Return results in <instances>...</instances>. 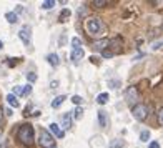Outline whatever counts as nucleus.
Instances as JSON below:
<instances>
[{"instance_id": "obj_1", "label": "nucleus", "mask_w": 163, "mask_h": 148, "mask_svg": "<svg viewBox=\"0 0 163 148\" xmlns=\"http://www.w3.org/2000/svg\"><path fill=\"white\" fill-rule=\"evenodd\" d=\"M17 138L18 142L22 143V145L25 146H32L34 145V126L30 125V123H23V125H20V128L17 131Z\"/></svg>"}, {"instance_id": "obj_2", "label": "nucleus", "mask_w": 163, "mask_h": 148, "mask_svg": "<svg viewBox=\"0 0 163 148\" xmlns=\"http://www.w3.org/2000/svg\"><path fill=\"white\" fill-rule=\"evenodd\" d=\"M85 28H87V32L90 34L92 37H98L101 32H103V22H101V18L98 17H88L85 20Z\"/></svg>"}, {"instance_id": "obj_3", "label": "nucleus", "mask_w": 163, "mask_h": 148, "mask_svg": "<svg viewBox=\"0 0 163 148\" xmlns=\"http://www.w3.org/2000/svg\"><path fill=\"white\" fill-rule=\"evenodd\" d=\"M107 47L108 48H105V50L101 52V57H103V58H112V57H115L117 53H120L121 52V40H120V37H115V38L108 40Z\"/></svg>"}, {"instance_id": "obj_4", "label": "nucleus", "mask_w": 163, "mask_h": 148, "mask_svg": "<svg viewBox=\"0 0 163 148\" xmlns=\"http://www.w3.org/2000/svg\"><path fill=\"white\" fill-rule=\"evenodd\" d=\"M150 112H152V106L150 105H146V103H137V105H133V108H132V115H133V118L138 122H143L148 118V115Z\"/></svg>"}, {"instance_id": "obj_5", "label": "nucleus", "mask_w": 163, "mask_h": 148, "mask_svg": "<svg viewBox=\"0 0 163 148\" xmlns=\"http://www.w3.org/2000/svg\"><path fill=\"white\" fill-rule=\"evenodd\" d=\"M38 143H40V146H42V148H55V138H54V135H52L48 130H45V128L40 130Z\"/></svg>"}, {"instance_id": "obj_6", "label": "nucleus", "mask_w": 163, "mask_h": 148, "mask_svg": "<svg viewBox=\"0 0 163 148\" xmlns=\"http://www.w3.org/2000/svg\"><path fill=\"white\" fill-rule=\"evenodd\" d=\"M125 98H127V102L128 103H135L137 105V102H138V98H140V93H138V90L137 87H128L127 90H125Z\"/></svg>"}, {"instance_id": "obj_7", "label": "nucleus", "mask_w": 163, "mask_h": 148, "mask_svg": "<svg viewBox=\"0 0 163 148\" xmlns=\"http://www.w3.org/2000/svg\"><path fill=\"white\" fill-rule=\"evenodd\" d=\"M83 48H73L72 50V53H70V58H72V62L73 63H78V62L83 58Z\"/></svg>"}, {"instance_id": "obj_8", "label": "nucleus", "mask_w": 163, "mask_h": 148, "mask_svg": "<svg viewBox=\"0 0 163 148\" xmlns=\"http://www.w3.org/2000/svg\"><path fill=\"white\" fill-rule=\"evenodd\" d=\"M48 131H50V133L52 135H54V137H57V138H63V130L62 128H60V125H58V123H52V125H50V130H48Z\"/></svg>"}, {"instance_id": "obj_9", "label": "nucleus", "mask_w": 163, "mask_h": 148, "mask_svg": "<svg viewBox=\"0 0 163 148\" xmlns=\"http://www.w3.org/2000/svg\"><path fill=\"white\" fill-rule=\"evenodd\" d=\"M18 37L22 38L23 43L28 45V43H30V28H28V27H23L22 30L18 32Z\"/></svg>"}, {"instance_id": "obj_10", "label": "nucleus", "mask_w": 163, "mask_h": 148, "mask_svg": "<svg viewBox=\"0 0 163 148\" xmlns=\"http://www.w3.org/2000/svg\"><path fill=\"white\" fill-rule=\"evenodd\" d=\"M107 45H108V38H101V40H98V42L93 43V50H97V52H103Z\"/></svg>"}, {"instance_id": "obj_11", "label": "nucleus", "mask_w": 163, "mask_h": 148, "mask_svg": "<svg viewBox=\"0 0 163 148\" xmlns=\"http://www.w3.org/2000/svg\"><path fill=\"white\" fill-rule=\"evenodd\" d=\"M70 14H72L70 9H63L62 12H60V15H58V22L60 23H65L68 18H70Z\"/></svg>"}, {"instance_id": "obj_12", "label": "nucleus", "mask_w": 163, "mask_h": 148, "mask_svg": "<svg viewBox=\"0 0 163 148\" xmlns=\"http://www.w3.org/2000/svg\"><path fill=\"white\" fill-rule=\"evenodd\" d=\"M65 100H67V97H65V95H58V97H55V100L52 102V108H58V106H62Z\"/></svg>"}, {"instance_id": "obj_13", "label": "nucleus", "mask_w": 163, "mask_h": 148, "mask_svg": "<svg viewBox=\"0 0 163 148\" xmlns=\"http://www.w3.org/2000/svg\"><path fill=\"white\" fill-rule=\"evenodd\" d=\"M98 123H100L101 128L107 126V112H103V110H100V112H98Z\"/></svg>"}, {"instance_id": "obj_14", "label": "nucleus", "mask_w": 163, "mask_h": 148, "mask_svg": "<svg viewBox=\"0 0 163 148\" xmlns=\"http://www.w3.org/2000/svg\"><path fill=\"white\" fill-rule=\"evenodd\" d=\"M108 146L110 148H123L125 146V142H123V140H120V138H115V140H112V142H110Z\"/></svg>"}, {"instance_id": "obj_15", "label": "nucleus", "mask_w": 163, "mask_h": 148, "mask_svg": "<svg viewBox=\"0 0 163 148\" xmlns=\"http://www.w3.org/2000/svg\"><path fill=\"white\" fill-rule=\"evenodd\" d=\"M108 3H110L108 0H93L92 5L95 7V9H105V7L108 5Z\"/></svg>"}, {"instance_id": "obj_16", "label": "nucleus", "mask_w": 163, "mask_h": 148, "mask_svg": "<svg viewBox=\"0 0 163 148\" xmlns=\"http://www.w3.org/2000/svg\"><path fill=\"white\" fill-rule=\"evenodd\" d=\"M47 60H48V63H50L52 67H58V63H60V62H58V57H57L55 53H50V55L47 57Z\"/></svg>"}, {"instance_id": "obj_17", "label": "nucleus", "mask_w": 163, "mask_h": 148, "mask_svg": "<svg viewBox=\"0 0 163 148\" xmlns=\"http://www.w3.org/2000/svg\"><path fill=\"white\" fill-rule=\"evenodd\" d=\"M7 102H9L10 106H15V108L18 106V100H17V97H15L14 93H9V95H7Z\"/></svg>"}, {"instance_id": "obj_18", "label": "nucleus", "mask_w": 163, "mask_h": 148, "mask_svg": "<svg viewBox=\"0 0 163 148\" xmlns=\"http://www.w3.org/2000/svg\"><path fill=\"white\" fill-rule=\"evenodd\" d=\"M5 18L9 20V23L18 22V17H17V14H15V12H7V14H5Z\"/></svg>"}, {"instance_id": "obj_19", "label": "nucleus", "mask_w": 163, "mask_h": 148, "mask_svg": "<svg viewBox=\"0 0 163 148\" xmlns=\"http://www.w3.org/2000/svg\"><path fill=\"white\" fill-rule=\"evenodd\" d=\"M108 93H100L98 97H97V103H100V105H105L108 102Z\"/></svg>"}, {"instance_id": "obj_20", "label": "nucleus", "mask_w": 163, "mask_h": 148, "mask_svg": "<svg viewBox=\"0 0 163 148\" xmlns=\"http://www.w3.org/2000/svg\"><path fill=\"white\" fill-rule=\"evenodd\" d=\"M52 7H55V0H43L42 2V9L43 10H50Z\"/></svg>"}, {"instance_id": "obj_21", "label": "nucleus", "mask_w": 163, "mask_h": 148, "mask_svg": "<svg viewBox=\"0 0 163 148\" xmlns=\"http://www.w3.org/2000/svg\"><path fill=\"white\" fill-rule=\"evenodd\" d=\"M82 115H83V108H82V106H77L75 112H73V118H75V120H80Z\"/></svg>"}, {"instance_id": "obj_22", "label": "nucleus", "mask_w": 163, "mask_h": 148, "mask_svg": "<svg viewBox=\"0 0 163 148\" xmlns=\"http://www.w3.org/2000/svg\"><path fill=\"white\" fill-rule=\"evenodd\" d=\"M73 48H82V40L78 37H75V38H72V50Z\"/></svg>"}, {"instance_id": "obj_23", "label": "nucleus", "mask_w": 163, "mask_h": 148, "mask_svg": "<svg viewBox=\"0 0 163 148\" xmlns=\"http://www.w3.org/2000/svg\"><path fill=\"white\" fill-rule=\"evenodd\" d=\"M148 138H150V131L148 130H143L140 133V140H141V142H148Z\"/></svg>"}, {"instance_id": "obj_24", "label": "nucleus", "mask_w": 163, "mask_h": 148, "mask_svg": "<svg viewBox=\"0 0 163 148\" xmlns=\"http://www.w3.org/2000/svg\"><path fill=\"white\" fill-rule=\"evenodd\" d=\"M157 118H158V125H160V126H163V106H161L160 110H158Z\"/></svg>"}, {"instance_id": "obj_25", "label": "nucleus", "mask_w": 163, "mask_h": 148, "mask_svg": "<svg viewBox=\"0 0 163 148\" xmlns=\"http://www.w3.org/2000/svg\"><path fill=\"white\" fill-rule=\"evenodd\" d=\"M27 80L30 82V83H34V82H37V75L35 73H27Z\"/></svg>"}, {"instance_id": "obj_26", "label": "nucleus", "mask_w": 163, "mask_h": 148, "mask_svg": "<svg viewBox=\"0 0 163 148\" xmlns=\"http://www.w3.org/2000/svg\"><path fill=\"white\" fill-rule=\"evenodd\" d=\"M63 125H65V128H68V126H70V117H68V115H63Z\"/></svg>"}, {"instance_id": "obj_27", "label": "nucleus", "mask_w": 163, "mask_h": 148, "mask_svg": "<svg viewBox=\"0 0 163 148\" xmlns=\"http://www.w3.org/2000/svg\"><path fill=\"white\" fill-rule=\"evenodd\" d=\"M72 102H73L75 105H80V103H82V97H80V95H73V97H72Z\"/></svg>"}, {"instance_id": "obj_28", "label": "nucleus", "mask_w": 163, "mask_h": 148, "mask_svg": "<svg viewBox=\"0 0 163 148\" xmlns=\"http://www.w3.org/2000/svg\"><path fill=\"white\" fill-rule=\"evenodd\" d=\"M32 93V85H27V87H23V97L30 95Z\"/></svg>"}, {"instance_id": "obj_29", "label": "nucleus", "mask_w": 163, "mask_h": 148, "mask_svg": "<svg viewBox=\"0 0 163 148\" xmlns=\"http://www.w3.org/2000/svg\"><path fill=\"white\" fill-rule=\"evenodd\" d=\"M77 14H78V17H82V15H85V14H87V7H85V5H82L80 9H78V12H77Z\"/></svg>"}, {"instance_id": "obj_30", "label": "nucleus", "mask_w": 163, "mask_h": 148, "mask_svg": "<svg viewBox=\"0 0 163 148\" xmlns=\"http://www.w3.org/2000/svg\"><path fill=\"white\" fill-rule=\"evenodd\" d=\"M14 95H23V88L22 87H15L14 88Z\"/></svg>"}, {"instance_id": "obj_31", "label": "nucleus", "mask_w": 163, "mask_h": 148, "mask_svg": "<svg viewBox=\"0 0 163 148\" xmlns=\"http://www.w3.org/2000/svg\"><path fill=\"white\" fill-rule=\"evenodd\" d=\"M148 148H160V143H158V142H152L148 145Z\"/></svg>"}, {"instance_id": "obj_32", "label": "nucleus", "mask_w": 163, "mask_h": 148, "mask_svg": "<svg viewBox=\"0 0 163 148\" xmlns=\"http://www.w3.org/2000/svg\"><path fill=\"white\" fill-rule=\"evenodd\" d=\"M160 47H163V42H158V43H155L152 48H153V50H158V48H160Z\"/></svg>"}, {"instance_id": "obj_33", "label": "nucleus", "mask_w": 163, "mask_h": 148, "mask_svg": "<svg viewBox=\"0 0 163 148\" xmlns=\"http://www.w3.org/2000/svg\"><path fill=\"white\" fill-rule=\"evenodd\" d=\"M2 123H3V108L0 106V126H2Z\"/></svg>"}, {"instance_id": "obj_34", "label": "nucleus", "mask_w": 163, "mask_h": 148, "mask_svg": "<svg viewBox=\"0 0 163 148\" xmlns=\"http://www.w3.org/2000/svg\"><path fill=\"white\" fill-rule=\"evenodd\" d=\"M108 85H112V88H117V85H118V82H110Z\"/></svg>"}, {"instance_id": "obj_35", "label": "nucleus", "mask_w": 163, "mask_h": 148, "mask_svg": "<svg viewBox=\"0 0 163 148\" xmlns=\"http://www.w3.org/2000/svg\"><path fill=\"white\" fill-rule=\"evenodd\" d=\"M2 47H3V43H2V40H0V50H2Z\"/></svg>"}]
</instances>
